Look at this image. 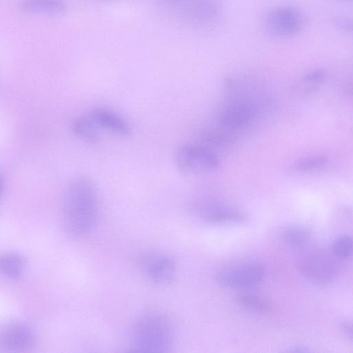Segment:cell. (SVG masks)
Returning a JSON list of instances; mask_svg holds the SVG:
<instances>
[{
	"mask_svg": "<svg viewBox=\"0 0 353 353\" xmlns=\"http://www.w3.org/2000/svg\"><path fill=\"white\" fill-rule=\"evenodd\" d=\"M99 215V199L94 184L86 178L74 179L68 187L63 203V222L66 232L82 236L94 227Z\"/></svg>",
	"mask_w": 353,
	"mask_h": 353,
	"instance_id": "obj_1",
	"label": "cell"
},
{
	"mask_svg": "<svg viewBox=\"0 0 353 353\" xmlns=\"http://www.w3.org/2000/svg\"><path fill=\"white\" fill-rule=\"evenodd\" d=\"M174 331L172 322L166 316L159 314L145 315L132 328L131 348L139 352L167 351L173 343Z\"/></svg>",
	"mask_w": 353,
	"mask_h": 353,
	"instance_id": "obj_2",
	"label": "cell"
},
{
	"mask_svg": "<svg viewBox=\"0 0 353 353\" xmlns=\"http://www.w3.org/2000/svg\"><path fill=\"white\" fill-rule=\"evenodd\" d=\"M168 15L192 26H204L218 17L220 6L216 0H158Z\"/></svg>",
	"mask_w": 353,
	"mask_h": 353,
	"instance_id": "obj_3",
	"label": "cell"
},
{
	"mask_svg": "<svg viewBox=\"0 0 353 353\" xmlns=\"http://www.w3.org/2000/svg\"><path fill=\"white\" fill-rule=\"evenodd\" d=\"M178 170L184 174H199L214 171L219 166L216 154L208 145L184 143L179 146L174 154Z\"/></svg>",
	"mask_w": 353,
	"mask_h": 353,
	"instance_id": "obj_4",
	"label": "cell"
},
{
	"mask_svg": "<svg viewBox=\"0 0 353 353\" xmlns=\"http://www.w3.org/2000/svg\"><path fill=\"white\" fill-rule=\"evenodd\" d=\"M265 32L272 37L285 39L299 34L304 26V18L297 8L279 6L267 12L263 19Z\"/></svg>",
	"mask_w": 353,
	"mask_h": 353,
	"instance_id": "obj_5",
	"label": "cell"
},
{
	"mask_svg": "<svg viewBox=\"0 0 353 353\" xmlns=\"http://www.w3.org/2000/svg\"><path fill=\"white\" fill-rule=\"evenodd\" d=\"M137 265L142 274L157 285H166L174 279L176 268L173 259L161 251H146L139 255Z\"/></svg>",
	"mask_w": 353,
	"mask_h": 353,
	"instance_id": "obj_6",
	"label": "cell"
},
{
	"mask_svg": "<svg viewBox=\"0 0 353 353\" xmlns=\"http://www.w3.org/2000/svg\"><path fill=\"white\" fill-rule=\"evenodd\" d=\"M264 275V269L261 265L254 263H243L220 268L216 273V279L225 287L249 289L259 285Z\"/></svg>",
	"mask_w": 353,
	"mask_h": 353,
	"instance_id": "obj_7",
	"label": "cell"
},
{
	"mask_svg": "<svg viewBox=\"0 0 353 353\" xmlns=\"http://www.w3.org/2000/svg\"><path fill=\"white\" fill-rule=\"evenodd\" d=\"M297 266L304 277L319 284L332 281L339 273L336 262L326 254L314 253L304 256L299 261Z\"/></svg>",
	"mask_w": 353,
	"mask_h": 353,
	"instance_id": "obj_8",
	"label": "cell"
},
{
	"mask_svg": "<svg viewBox=\"0 0 353 353\" xmlns=\"http://www.w3.org/2000/svg\"><path fill=\"white\" fill-rule=\"evenodd\" d=\"M256 108L254 102L234 100L219 112L218 128L234 135L232 132L244 129L252 124L256 117Z\"/></svg>",
	"mask_w": 353,
	"mask_h": 353,
	"instance_id": "obj_9",
	"label": "cell"
},
{
	"mask_svg": "<svg viewBox=\"0 0 353 353\" xmlns=\"http://www.w3.org/2000/svg\"><path fill=\"white\" fill-rule=\"evenodd\" d=\"M32 330L20 323H10L0 329V344L12 352H26L34 347Z\"/></svg>",
	"mask_w": 353,
	"mask_h": 353,
	"instance_id": "obj_10",
	"label": "cell"
},
{
	"mask_svg": "<svg viewBox=\"0 0 353 353\" xmlns=\"http://www.w3.org/2000/svg\"><path fill=\"white\" fill-rule=\"evenodd\" d=\"M194 210L203 221L211 223H243L245 218L239 212L208 200L196 201Z\"/></svg>",
	"mask_w": 353,
	"mask_h": 353,
	"instance_id": "obj_11",
	"label": "cell"
},
{
	"mask_svg": "<svg viewBox=\"0 0 353 353\" xmlns=\"http://www.w3.org/2000/svg\"><path fill=\"white\" fill-rule=\"evenodd\" d=\"M88 115L98 128L120 137H128L131 134L132 129L128 122L120 114L109 108L96 107L91 109Z\"/></svg>",
	"mask_w": 353,
	"mask_h": 353,
	"instance_id": "obj_12",
	"label": "cell"
},
{
	"mask_svg": "<svg viewBox=\"0 0 353 353\" xmlns=\"http://www.w3.org/2000/svg\"><path fill=\"white\" fill-rule=\"evenodd\" d=\"M20 7L29 13L61 15L66 11L63 0H21Z\"/></svg>",
	"mask_w": 353,
	"mask_h": 353,
	"instance_id": "obj_13",
	"label": "cell"
},
{
	"mask_svg": "<svg viewBox=\"0 0 353 353\" xmlns=\"http://www.w3.org/2000/svg\"><path fill=\"white\" fill-rule=\"evenodd\" d=\"M26 259L17 252H6L0 255V272L7 277L17 279L24 272Z\"/></svg>",
	"mask_w": 353,
	"mask_h": 353,
	"instance_id": "obj_14",
	"label": "cell"
},
{
	"mask_svg": "<svg viewBox=\"0 0 353 353\" xmlns=\"http://www.w3.org/2000/svg\"><path fill=\"white\" fill-rule=\"evenodd\" d=\"M72 129L78 137L88 143H97L99 139V128L88 114L75 118Z\"/></svg>",
	"mask_w": 353,
	"mask_h": 353,
	"instance_id": "obj_15",
	"label": "cell"
},
{
	"mask_svg": "<svg viewBox=\"0 0 353 353\" xmlns=\"http://www.w3.org/2000/svg\"><path fill=\"white\" fill-rule=\"evenodd\" d=\"M327 162L328 157L325 155L309 157L294 162L288 172L291 174L306 173L323 168Z\"/></svg>",
	"mask_w": 353,
	"mask_h": 353,
	"instance_id": "obj_16",
	"label": "cell"
},
{
	"mask_svg": "<svg viewBox=\"0 0 353 353\" xmlns=\"http://www.w3.org/2000/svg\"><path fill=\"white\" fill-rule=\"evenodd\" d=\"M239 304L243 308L258 313H266L272 309L266 299L252 294H241L238 296Z\"/></svg>",
	"mask_w": 353,
	"mask_h": 353,
	"instance_id": "obj_17",
	"label": "cell"
},
{
	"mask_svg": "<svg viewBox=\"0 0 353 353\" xmlns=\"http://www.w3.org/2000/svg\"><path fill=\"white\" fill-rule=\"evenodd\" d=\"M309 231L300 226H293L285 230L283 233L285 243L292 248H301L306 245L310 239Z\"/></svg>",
	"mask_w": 353,
	"mask_h": 353,
	"instance_id": "obj_18",
	"label": "cell"
},
{
	"mask_svg": "<svg viewBox=\"0 0 353 353\" xmlns=\"http://www.w3.org/2000/svg\"><path fill=\"white\" fill-rule=\"evenodd\" d=\"M332 248L334 254L339 259H348L352 253V240L347 235L341 236L334 241Z\"/></svg>",
	"mask_w": 353,
	"mask_h": 353,
	"instance_id": "obj_19",
	"label": "cell"
},
{
	"mask_svg": "<svg viewBox=\"0 0 353 353\" xmlns=\"http://www.w3.org/2000/svg\"><path fill=\"white\" fill-rule=\"evenodd\" d=\"M326 80V73L321 70L311 71L304 75L301 79L302 85H305L309 90H314Z\"/></svg>",
	"mask_w": 353,
	"mask_h": 353,
	"instance_id": "obj_20",
	"label": "cell"
},
{
	"mask_svg": "<svg viewBox=\"0 0 353 353\" xmlns=\"http://www.w3.org/2000/svg\"><path fill=\"white\" fill-rule=\"evenodd\" d=\"M335 23L336 26L344 30L350 31L352 30V22L345 17H339L336 19Z\"/></svg>",
	"mask_w": 353,
	"mask_h": 353,
	"instance_id": "obj_21",
	"label": "cell"
},
{
	"mask_svg": "<svg viewBox=\"0 0 353 353\" xmlns=\"http://www.w3.org/2000/svg\"><path fill=\"white\" fill-rule=\"evenodd\" d=\"M342 327H343V330L346 332L347 334L350 337L352 338V325L345 322L344 323L342 324Z\"/></svg>",
	"mask_w": 353,
	"mask_h": 353,
	"instance_id": "obj_22",
	"label": "cell"
},
{
	"mask_svg": "<svg viewBox=\"0 0 353 353\" xmlns=\"http://www.w3.org/2000/svg\"><path fill=\"white\" fill-rule=\"evenodd\" d=\"M3 190V183L2 181V179L0 177V196L2 194Z\"/></svg>",
	"mask_w": 353,
	"mask_h": 353,
	"instance_id": "obj_23",
	"label": "cell"
},
{
	"mask_svg": "<svg viewBox=\"0 0 353 353\" xmlns=\"http://www.w3.org/2000/svg\"><path fill=\"white\" fill-rule=\"evenodd\" d=\"M101 1H109V0H101Z\"/></svg>",
	"mask_w": 353,
	"mask_h": 353,
	"instance_id": "obj_24",
	"label": "cell"
},
{
	"mask_svg": "<svg viewBox=\"0 0 353 353\" xmlns=\"http://www.w3.org/2000/svg\"><path fill=\"white\" fill-rule=\"evenodd\" d=\"M345 1H347V0H345Z\"/></svg>",
	"mask_w": 353,
	"mask_h": 353,
	"instance_id": "obj_25",
	"label": "cell"
}]
</instances>
